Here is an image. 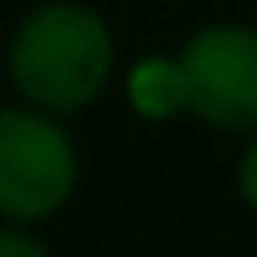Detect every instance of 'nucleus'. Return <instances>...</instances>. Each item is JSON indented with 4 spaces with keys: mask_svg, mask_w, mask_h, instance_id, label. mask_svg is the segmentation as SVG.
Listing matches in <instances>:
<instances>
[{
    "mask_svg": "<svg viewBox=\"0 0 257 257\" xmlns=\"http://www.w3.org/2000/svg\"><path fill=\"white\" fill-rule=\"evenodd\" d=\"M6 76L16 96L36 111H86L116 76V41L106 16L81 0H41L11 31Z\"/></svg>",
    "mask_w": 257,
    "mask_h": 257,
    "instance_id": "1",
    "label": "nucleus"
},
{
    "mask_svg": "<svg viewBox=\"0 0 257 257\" xmlns=\"http://www.w3.org/2000/svg\"><path fill=\"white\" fill-rule=\"evenodd\" d=\"M81 182V157L66 121L36 106H0V222H46Z\"/></svg>",
    "mask_w": 257,
    "mask_h": 257,
    "instance_id": "2",
    "label": "nucleus"
},
{
    "mask_svg": "<svg viewBox=\"0 0 257 257\" xmlns=\"http://www.w3.org/2000/svg\"><path fill=\"white\" fill-rule=\"evenodd\" d=\"M172 61L182 81V111L217 132H257V26H197Z\"/></svg>",
    "mask_w": 257,
    "mask_h": 257,
    "instance_id": "3",
    "label": "nucleus"
},
{
    "mask_svg": "<svg viewBox=\"0 0 257 257\" xmlns=\"http://www.w3.org/2000/svg\"><path fill=\"white\" fill-rule=\"evenodd\" d=\"M126 91H132V106L152 121L162 116H177L182 111V81H177V61H142L132 71V81H126Z\"/></svg>",
    "mask_w": 257,
    "mask_h": 257,
    "instance_id": "4",
    "label": "nucleus"
},
{
    "mask_svg": "<svg viewBox=\"0 0 257 257\" xmlns=\"http://www.w3.org/2000/svg\"><path fill=\"white\" fill-rule=\"evenodd\" d=\"M0 257H56V252L26 222H0Z\"/></svg>",
    "mask_w": 257,
    "mask_h": 257,
    "instance_id": "5",
    "label": "nucleus"
},
{
    "mask_svg": "<svg viewBox=\"0 0 257 257\" xmlns=\"http://www.w3.org/2000/svg\"><path fill=\"white\" fill-rule=\"evenodd\" d=\"M237 197H242L247 212H257V132H252V142L237 157Z\"/></svg>",
    "mask_w": 257,
    "mask_h": 257,
    "instance_id": "6",
    "label": "nucleus"
}]
</instances>
